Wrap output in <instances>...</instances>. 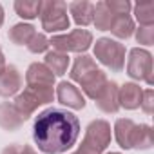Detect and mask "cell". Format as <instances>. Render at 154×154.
Here are the masks:
<instances>
[{
	"label": "cell",
	"instance_id": "cell-1",
	"mask_svg": "<svg viewBox=\"0 0 154 154\" xmlns=\"http://www.w3.org/2000/svg\"><path fill=\"white\" fill-rule=\"evenodd\" d=\"M80 136V120L67 109L49 107L33 123V140L44 154H63Z\"/></svg>",
	"mask_w": 154,
	"mask_h": 154
},
{
	"label": "cell",
	"instance_id": "cell-2",
	"mask_svg": "<svg viewBox=\"0 0 154 154\" xmlns=\"http://www.w3.org/2000/svg\"><path fill=\"white\" fill-rule=\"evenodd\" d=\"M111 138H112L111 123L107 120H102V118L93 120L85 127L82 145L71 154H103L111 143Z\"/></svg>",
	"mask_w": 154,
	"mask_h": 154
},
{
	"label": "cell",
	"instance_id": "cell-3",
	"mask_svg": "<svg viewBox=\"0 0 154 154\" xmlns=\"http://www.w3.org/2000/svg\"><path fill=\"white\" fill-rule=\"evenodd\" d=\"M93 44H94L93 45L94 58L103 67H107L111 72L123 71V67H125V54H127L123 44H120L114 38H107V36H102V38H98Z\"/></svg>",
	"mask_w": 154,
	"mask_h": 154
},
{
	"label": "cell",
	"instance_id": "cell-4",
	"mask_svg": "<svg viewBox=\"0 0 154 154\" xmlns=\"http://www.w3.org/2000/svg\"><path fill=\"white\" fill-rule=\"evenodd\" d=\"M40 24L42 29L51 35H60L62 31H67L71 26L67 4L62 0H44L40 9Z\"/></svg>",
	"mask_w": 154,
	"mask_h": 154
},
{
	"label": "cell",
	"instance_id": "cell-5",
	"mask_svg": "<svg viewBox=\"0 0 154 154\" xmlns=\"http://www.w3.org/2000/svg\"><path fill=\"white\" fill-rule=\"evenodd\" d=\"M94 38L93 33L87 29H72L69 33H60V35H53L49 38V45H53L54 51L60 53H76V54H85L89 51V47L93 45Z\"/></svg>",
	"mask_w": 154,
	"mask_h": 154
},
{
	"label": "cell",
	"instance_id": "cell-6",
	"mask_svg": "<svg viewBox=\"0 0 154 154\" xmlns=\"http://www.w3.org/2000/svg\"><path fill=\"white\" fill-rule=\"evenodd\" d=\"M127 74L132 80L145 82L147 85L154 84L152 78V54L143 47H132L127 56Z\"/></svg>",
	"mask_w": 154,
	"mask_h": 154
},
{
	"label": "cell",
	"instance_id": "cell-7",
	"mask_svg": "<svg viewBox=\"0 0 154 154\" xmlns=\"http://www.w3.org/2000/svg\"><path fill=\"white\" fill-rule=\"evenodd\" d=\"M54 98L67 109L72 111H82L85 109V96L80 91V87H76L72 82L62 80L56 87H54Z\"/></svg>",
	"mask_w": 154,
	"mask_h": 154
},
{
	"label": "cell",
	"instance_id": "cell-8",
	"mask_svg": "<svg viewBox=\"0 0 154 154\" xmlns=\"http://www.w3.org/2000/svg\"><path fill=\"white\" fill-rule=\"evenodd\" d=\"M24 85V78L18 71L17 65L13 63H8L6 69L0 74V96L2 98H11V96H17L20 93Z\"/></svg>",
	"mask_w": 154,
	"mask_h": 154
},
{
	"label": "cell",
	"instance_id": "cell-9",
	"mask_svg": "<svg viewBox=\"0 0 154 154\" xmlns=\"http://www.w3.org/2000/svg\"><path fill=\"white\" fill-rule=\"evenodd\" d=\"M54 80L56 76L40 62H33L26 71V87H54Z\"/></svg>",
	"mask_w": 154,
	"mask_h": 154
},
{
	"label": "cell",
	"instance_id": "cell-10",
	"mask_svg": "<svg viewBox=\"0 0 154 154\" xmlns=\"http://www.w3.org/2000/svg\"><path fill=\"white\" fill-rule=\"evenodd\" d=\"M107 82H109L107 74H105L102 69H94V71H91L89 74H85V76H84V78L78 82V85L82 87L80 91L84 93V96H85V98L96 100V98L102 94V91L105 89Z\"/></svg>",
	"mask_w": 154,
	"mask_h": 154
},
{
	"label": "cell",
	"instance_id": "cell-11",
	"mask_svg": "<svg viewBox=\"0 0 154 154\" xmlns=\"http://www.w3.org/2000/svg\"><path fill=\"white\" fill-rule=\"evenodd\" d=\"M67 13L71 15L72 22L85 29L87 26L93 24V17H94V4L89 0H74V2L67 4Z\"/></svg>",
	"mask_w": 154,
	"mask_h": 154
},
{
	"label": "cell",
	"instance_id": "cell-12",
	"mask_svg": "<svg viewBox=\"0 0 154 154\" xmlns=\"http://www.w3.org/2000/svg\"><path fill=\"white\" fill-rule=\"evenodd\" d=\"M141 93H143V89L140 87V84L125 82L123 85H120V89H118V103H120V109H127V111L140 109Z\"/></svg>",
	"mask_w": 154,
	"mask_h": 154
},
{
	"label": "cell",
	"instance_id": "cell-13",
	"mask_svg": "<svg viewBox=\"0 0 154 154\" xmlns=\"http://www.w3.org/2000/svg\"><path fill=\"white\" fill-rule=\"evenodd\" d=\"M118 89L120 85L114 82V80H109L105 89L102 91V94L94 100L96 107L105 112V114H116L120 111V103H118Z\"/></svg>",
	"mask_w": 154,
	"mask_h": 154
},
{
	"label": "cell",
	"instance_id": "cell-14",
	"mask_svg": "<svg viewBox=\"0 0 154 154\" xmlns=\"http://www.w3.org/2000/svg\"><path fill=\"white\" fill-rule=\"evenodd\" d=\"M26 118L18 112V109L13 105V102H2L0 103V127L8 132H15L24 125Z\"/></svg>",
	"mask_w": 154,
	"mask_h": 154
},
{
	"label": "cell",
	"instance_id": "cell-15",
	"mask_svg": "<svg viewBox=\"0 0 154 154\" xmlns=\"http://www.w3.org/2000/svg\"><path fill=\"white\" fill-rule=\"evenodd\" d=\"M134 131H136V123L131 118H118L116 120V123L112 127V132H114V138H116V141L122 149H125V150L132 149Z\"/></svg>",
	"mask_w": 154,
	"mask_h": 154
},
{
	"label": "cell",
	"instance_id": "cell-16",
	"mask_svg": "<svg viewBox=\"0 0 154 154\" xmlns=\"http://www.w3.org/2000/svg\"><path fill=\"white\" fill-rule=\"evenodd\" d=\"M94 69H98V65H96V62H94L93 56H89V54H78V56L74 58L72 65H71L69 78H71L72 82L78 84L85 74H89V72L94 71Z\"/></svg>",
	"mask_w": 154,
	"mask_h": 154
},
{
	"label": "cell",
	"instance_id": "cell-17",
	"mask_svg": "<svg viewBox=\"0 0 154 154\" xmlns=\"http://www.w3.org/2000/svg\"><path fill=\"white\" fill-rule=\"evenodd\" d=\"M44 63L47 65V69L54 74V76H63L71 65V58L69 54L65 53H60V51H47L45 53V58H44Z\"/></svg>",
	"mask_w": 154,
	"mask_h": 154
},
{
	"label": "cell",
	"instance_id": "cell-18",
	"mask_svg": "<svg viewBox=\"0 0 154 154\" xmlns=\"http://www.w3.org/2000/svg\"><path fill=\"white\" fill-rule=\"evenodd\" d=\"M13 105L18 109V112H20L26 120H29V118L36 112V109L40 107V102L35 98L33 93H29L27 89H24V91H20V93L15 96Z\"/></svg>",
	"mask_w": 154,
	"mask_h": 154
},
{
	"label": "cell",
	"instance_id": "cell-19",
	"mask_svg": "<svg viewBox=\"0 0 154 154\" xmlns=\"http://www.w3.org/2000/svg\"><path fill=\"white\" fill-rule=\"evenodd\" d=\"M134 29H136V22L132 20V17L131 15H122V17L114 18V22H112L109 31L118 40H129L134 35Z\"/></svg>",
	"mask_w": 154,
	"mask_h": 154
},
{
	"label": "cell",
	"instance_id": "cell-20",
	"mask_svg": "<svg viewBox=\"0 0 154 154\" xmlns=\"http://www.w3.org/2000/svg\"><path fill=\"white\" fill-rule=\"evenodd\" d=\"M35 33H36V29H35L33 24L20 22V24H15V26L9 29L8 38H9V42L15 44V45H27Z\"/></svg>",
	"mask_w": 154,
	"mask_h": 154
},
{
	"label": "cell",
	"instance_id": "cell-21",
	"mask_svg": "<svg viewBox=\"0 0 154 154\" xmlns=\"http://www.w3.org/2000/svg\"><path fill=\"white\" fill-rule=\"evenodd\" d=\"M114 15H112V11L107 8V4H105V0H102V2H98V4H94V17H93V24H94V27L98 29V31H109L111 29V26H112V22H114Z\"/></svg>",
	"mask_w": 154,
	"mask_h": 154
},
{
	"label": "cell",
	"instance_id": "cell-22",
	"mask_svg": "<svg viewBox=\"0 0 154 154\" xmlns=\"http://www.w3.org/2000/svg\"><path fill=\"white\" fill-rule=\"evenodd\" d=\"M17 15L24 20H35L40 17L42 0H15L13 4Z\"/></svg>",
	"mask_w": 154,
	"mask_h": 154
},
{
	"label": "cell",
	"instance_id": "cell-23",
	"mask_svg": "<svg viewBox=\"0 0 154 154\" xmlns=\"http://www.w3.org/2000/svg\"><path fill=\"white\" fill-rule=\"evenodd\" d=\"M132 20H136L140 26H154V2H138L132 6Z\"/></svg>",
	"mask_w": 154,
	"mask_h": 154
},
{
	"label": "cell",
	"instance_id": "cell-24",
	"mask_svg": "<svg viewBox=\"0 0 154 154\" xmlns=\"http://www.w3.org/2000/svg\"><path fill=\"white\" fill-rule=\"evenodd\" d=\"M154 140H152V129L147 123H136V131H134V138H132V149L136 150H149L152 147Z\"/></svg>",
	"mask_w": 154,
	"mask_h": 154
},
{
	"label": "cell",
	"instance_id": "cell-25",
	"mask_svg": "<svg viewBox=\"0 0 154 154\" xmlns=\"http://www.w3.org/2000/svg\"><path fill=\"white\" fill-rule=\"evenodd\" d=\"M26 47L33 54H42V53H47L51 45H49V38H47L45 33H35L33 38L29 40V44Z\"/></svg>",
	"mask_w": 154,
	"mask_h": 154
},
{
	"label": "cell",
	"instance_id": "cell-26",
	"mask_svg": "<svg viewBox=\"0 0 154 154\" xmlns=\"http://www.w3.org/2000/svg\"><path fill=\"white\" fill-rule=\"evenodd\" d=\"M134 38L140 45H152L154 44V26H140L138 29H134Z\"/></svg>",
	"mask_w": 154,
	"mask_h": 154
},
{
	"label": "cell",
	"instance_id": "cell-27",
	"mask_svg": "<svg viewBox=\"0 0 154 154\" xmlns=\"http://www.w3.org/2000/svg\"><path fill=\"white\" fill-rule=\"evenodd\" d=\"M105 4L112 11L114 17L131 15V11H132V4L129 2V0H105Z\"/></svg>",
	"mask_w": 154,
	"mask_h": 154
},
{
	"label": "cell",
	"instance_id": "cell-28",
	"mask_svg": "<svg viewBox=\"0 0 154 154\" xmlns=\"http://www.w3.org/2000/svg\"><path fill=\"white\" fill-rule=\"evenodd\" d=\"M140 109L145 114H152L154 112V91L152 89H143L141 93V102H140Z\"/></svg>",
	"mask_w": 154,
	"mask_h": 154
},
{
	"label": "cell",
	"instance_id": "cell-29",
	"mask_svg": "<svg viewBox=\"0 0 154 154\" xmlns=\"http://www.w3.org/2000/svg\"><path fill=\"white\" fill-rule=\"evenodd\" d=\"M0 154H22V145L20 143H11V145L4 147Z\"/></svg>",
	"mask_w": 154,
	"mask_h": 154
},
{
	"label": "cell",
	"instance_id": "cell-30",
	"mask_svg": "<svg viewBox=\"0 0 154 154\" xmlns=\"http://www.w3.org/2000/svg\"><path fill=\"white\" fill-rule=\"evenodd\" d=\"M6 56H4V51H2V47H0V74H2V71L6 69Z\"/></svg>",
	"mask_w": 154,
	"mask_h": 154
},
{
	"label": "cell",
	"instance_id": "cell-31",
	"mask_svg": "<svg viewBox=\"0 0 154 154\" xmlns=\"http://www.w3.org/2000/svg\"><path fill=\"white\" fill-rule=\"evenodd\" d=\"M22 154H38L31 145H22Z\"/></svg>",
	"mask_w": 154,
	"mask_h": 154
},
{
	"label": "cell",
	"instance_id": "cell-32",
	"mask_svg": "<svg viewBox=\"0 0 154 154\" xmlns=\"http://www.w3.org/2000/svg\"><path fill=\"white\" fill-rule=\"evenodd\" d=\"M4 20H6V13H4V8H2V4H0V27L4 26Z\"/></svg>",
	"mask_w": 154,
	"mask_h": 154
},
{
	"label": "cell",
	"instance_id": "cell-33",
	"mask_svg": "<svg viewBox=\"0 0 154 154\" xmlns=\"http://www.w3.org/2000/svg\"><path fill=\"white\" fill-rule=\"evenodd\" d=\"M107 154H122V152H107Z\"/></svg>",
	"mask_w": 154,
	"mask_h": 154
}]
</instances>
